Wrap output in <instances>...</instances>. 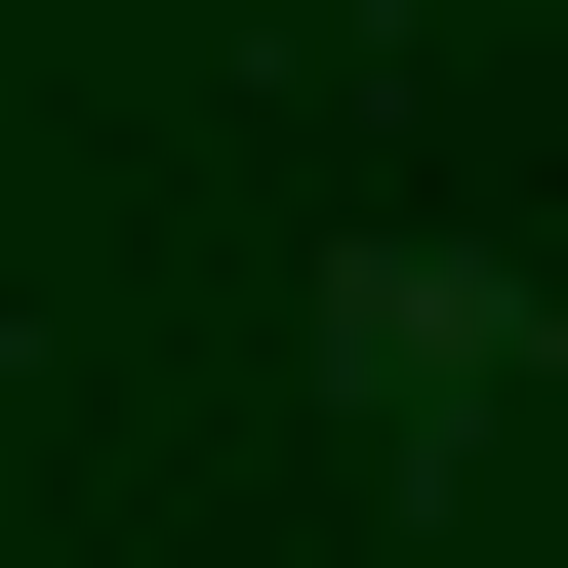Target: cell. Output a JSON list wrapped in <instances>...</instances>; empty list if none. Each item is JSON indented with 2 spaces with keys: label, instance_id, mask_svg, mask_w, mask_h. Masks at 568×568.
I'll return each instance as SVG.
<instances>
[{
  "label": "cell",
  "instance_id": "obj_1",
  "mask_svg": "<svg viewBox=\"0 0 568 568\" xmlns=\"http://www.w3.org/2000/svg\"><path fill=\"white\" fill-rule=\"evenodd\" d=\"M325 406H366V447H487V406H528V284L487 244H366L325 284Z\"/></svg>",
  "mask_w": 568,
  "mask_h": 568
}]
</instances>
